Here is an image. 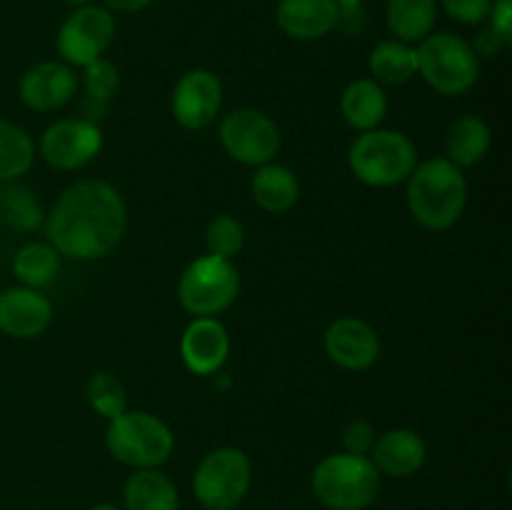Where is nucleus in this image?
Segmentation results:
<instances>
[{
	"mask_svg": "<svg viewBox=\"0 0 512 510\" xmlns=\"http://www.w3.org/2000/svg\"><path fill=\"white\" fill-rule=\"evenodd\" d=\"M473 45V50H475V55H483V58H495V55H500L503 53L505 48H508V40H503L500 38L498 33H495V30H483V33H478V38H475V43H470Z\"/></svg>",
	"mask_w": 512,
	"mask_h": 510,
	"instance_id": "72a5a7b5",
	"label": "nucleus"
},
{
	"mask_svg": "<svg viewBox=\"0 0 512 510\" xmlns=\"http://www.w3.org/2000/svg\"><path fill=\"white\" fill-rule=\"evenodd\" d=\"M408 210L423 228L448 230L465 213L468 205V178L463 168L450 163L445 155L415 165L405 180Z\"/></svg>",
	"mask_w": 512,
	"mask_h": 510,
	"instance_id": "f03ea898",
	"label": "nucleus"
},
{
	"mask_svg": "<svg viewBox=\"0 0 512 510\" xmlns=\"http://www.w3.org/2000/svg\"><path fill=\"white\" fill-rule=\"evenodd\" d=\"M105 8L110 13H138V10H145L148 5H153V0H103Z\"/></svg>",
	"mask_w": 512,
	"mask_h": 510,
	"instance_id": "f704fd0d",
	"label": "nucleus"
},
{
	"mask_svg": "<svg viewBox=\"0 0 512 510\" xmlns=\"http://www.w3.org/2000/svg\"><path fill=\"white\" fill-rule=\"evenodd\" d=\"M53 323V303L48 295L28 285L0 290V330L10 338L33 340Z\"/></svg>",
	"mask_w": 512,
	"mask_h": 510,
	"instance_id": "2eb2a0df",
	"label": "nucleus"
},
{
	"mask_svg": "<svg viewBox=\"0 0 512 510\" xmlns=\"http://www.w3.org/2000/svg\"><path fill=\"white\" fill-rule=\"evenodd\" d=\"M115 40V18L105 5L75 8L58 30L55 48L70 68H85L103 58Z\"/></svg>",
	"mask_w": 512,
	"mask_h": 510,
	"instance_id": "9d476101",
	"label": "nucleus"
},
{
	"mask_svg": "<svg viewBox=\"0 0 512 510\" xmlns=\"http://www.w3.org/2000/svg\"><path fill=\"white\" fill-rule=\"evenodd\" d=\"M488 20L490 30H495L500 38L512 43V0H493Z\"/></svg>",
	"mask_w": 512,
	"mask_h": 510,
	"instance_id": "473e14b6",
	"label": "nucleus"
},
{
	"mask_svg": "<svg viewBox=\"0 0 512 510\" xmlns=\"http://www.w3.org/2000/svg\"><path fill=\"white\" fill-rule=\"evenodd\" d=\"M120 73L110 60L98 58L83 68V88L93 103L105 105L115 93H118Z\"/></svg>",
	"mask_w": 512,
	"mask_h": 510,
	"instance_id": "c756f323",
	"label": "nucleus"
},
{
	"mask_svg": "<svg viewBox=\"0 0 512 510\" xmlns=\"http://www.w3.org/2000/svg\"><path fill=\"white\" fill-rule=\"evenodd\" d=\"M418 75L440 95H463L478 83L480 58L473 45L455 33H430L415 45Z\"/></svg>",
	"mask_w": 512,
	"mask_h": 510,
	"instance_id": "423d86ee",
	"label": "nucleus"
},
{
	"mask_svg": "<svg viewBox=\"0 0 512 510\" xmlns=\"http://www.w3.org/2000/svg\"><path fill=\"white\" fill-rule=\"evenodd\" d=\"M378 468L368 455L333 453L313 470V495L330 510H365L380 493Z\"/></svg>",
	"mask_w": 512,
	"mask_h": 510,
	"instance_id": "20e7f679",
	"label": "nucleus"
},
{
	"mask_svg": "<svg viewBox=\"0 0 512 510\" xmlns=\"http://www.w3.org/2000/svg\"><path fill=\"white\" fill-rule=\"evenodd\" d=\"M60 273V253L50 243H25L13 255V275L20 285L28 288H45Z\"/></svg>",
	"mask_w": 512,
	"mask_h": 510,
	"instance_id": "a878e982",
	"label": "nucleus"
},
{
	"mask_svg": "<svg viewBox=\"0 0 512 510\" xmlns=\"http://www.w3.org/2000/svg\"><path fill=\"white\" fill-rule=\"evenodd\" d=\"M90 510H123V508H118V505H110V503H100V505H95V508H90Z\"/></svg>",
	"mask_w": 512,
	"mask_h": 510,
	"instance_id": "4c0bfd02",
	"label": "nucleus"
},
{
	"mask_svg": "<svg viewBox=\"0 0 512 510\" xmlns=\"http://www.w3.org/2000/svg\"><path fill=\"white\" fill-rule=\"evenodd\" d=\"M335 3L340 5V13H343V20H345L350 13H358V8L363 0H335Z\"/></svg>",
	"mask_w": 512,
	"mask_h": 510,
	"instance_id": "c9c22d12",
	"label": "nucleus"
},
{
	"mask_svg": "<svg viewBox=\"0 0 512 510\" xmlns=\"http://www.w3.org/2000/svg\"><path fill=\"white\" fill-rule=\"evenodd\" d=\"M445 13L463 25H480L488 20L493 0H440Z\"/></svg>",
	"mask_w": 512,
	"mask_h": 510,
	"instance_id": "7c9ffc66",
	"label": "nucleus"
},
{
	"mask_svg": "<svg viewBox=\"0 0 512 510\" xmlns=\"http://www.w3.org/2000/svg\"><path fill=\"white\" fill-rule=\"evenodd\" d=\"M275 20L288 38L320 40L343 23V13L335 0H280Z\"/></svg>",
	"mask_w": 512,
	"mask_h": 510,
	"instance_id": "f3484780",
	"label": "nucleus"
},
{
	"mask_svg": "<svg viewBox=\"0 0 512 510\" xmlns=\"http://www.w3.org/2000/svg\"><path fill=\"white\" fill-rule=\"evenodd\" d=\"M78 93V75L63 60H43L23 73L18 95L25 108L38 113H53L65 108Z\"/></svg>",
	"mask_w": 512,
	"mask_h": 510,
	"instance_id": "4468645a",
	"label": "nucleus"
},
{
	"mask_svg": "<svg viewBox=\"0 0 512 510\" xmlns=\"http://www.w3.org/2000/svg\"><path fill=\"white\" fill-rule=\"evenodd\" d=\"M370 78L380 85H405L418 75V53L415 45L403 40H383L368 58Z\"/></svg>",
	"mask_w": 512,
	"mask_h": 510,
	"instance_id": "b1692460",
	"label": "nucleus"
},
{
	"mask_svg": "<svg viewBox=\"0 0 512 510\" xmlns=\"http://www.w3.org/2000/svg\"><path fill=\"white\" fill-rule=\"evenodd\" d=\"M0 223L18 233H33V230L43 228L45 210L38 195L15 180L0 183Z\"/></svg>",
	"mask_w": 512,
	"mask_h": 510,
	"instance_id": "393cba45",
	"label": "nucleus"
},
{
	"mask_svg": "<svg viewBox=\"0 0 512 510\" xmlns=\"http://www.w3.org/2000/svg\"><path fill=\"white\" fill-rule=\"evenodd\" d=\"M245 245V228L238 218L228 213L215 215L205 228V248L215 258L233 260Z\"/></svg>",
	"mask_w": 512,
	"mask_h": 510,
	"instance_id": "c85d7f7f",
	"label": "nucleus"
},
{
	"mask_svg": "<svg viewBox=\"0 0 512 510\" xmlns=\"http://www.w3.org/2000/svg\"><path fill=\"white\" fill-rule=\"evenodd\" d=\"M123 510H180L173 480L158 468L135 470L123 488Z\"/></svg>",
	"mask_w": 512,
	"mask_h": 510,
	"instance_id": "4be33fe9",
	"label": "nucleus"
},
{
	"mask_svg": "<svg viewBox=\"0 0 512 510\" xmlns=\"http://www.w3.org/2000/svg\"><path fill=\"white\" fill-rule=\"evenodd\" d=\"M348 165L360 183L370 188H393L410 178L418 165V148L400 130L373 128L353 140Z\"/></svg>",
	"mask_w": 512,
	"mask_h": 510,
	"instance_id": "7ed1b4c3",
	"label": "nucleus"
},
{
	"mask_svg": "<svg viewBox=\"0 0 512 510\" xmlns=\"http://www.w3.org/2000/svg\"><path fill=\"white\" fill-rule=\"evenodd\" d=\"M218 138L235 163L253 168L273 163L283 145L275 120L258 108H235L225 113L218 125Z\"/></svg>",
	"mask_w": 512,
	"mask_h": 510,
	"instance_id": "1a4fd4ad",
	"label": "nucleus"
},
{
	"mask_svg": "<svg viewBox=\"0 0 512 510\" xmlns=\"http://www.w3.org/2000/svg\"><path fill=\"white\" fill-rule=\"evenodd\" d=\"M38 150L50 168L78 170L98 158L103 150V133L90 118L55 120L40 135Z\"/></svg>",
	"mask_w": 512,
	"mask_h": 510,
	"instance_id": "9b49d317",
	"label": "nucleus"
},
{
	"mask_svg": "<svg viewBox=\"0 0 512 510\" xmlns=\"http://www.w3.org/2000/svg\"><path fill=\"white\" fill-rule=\"evenodd\" d=\"M65 5H70V8H85V5H93L95 0H63Z\"/></svg>",
	"mask_w": 512,
	"mask_h": 510,
	"instance_id": "e433bc0d",
	"label": "nucleus"
},
{
	"mask_svg": "<svg viewBox=\"0 0 512 510\" xmlns=\"http://www.w3.org/2000/svg\"><path fill=\"white\" fill-rule=\"evenodd\" d=\"M250 193L258 208H263L270 215H283L298 205L300 183L295 170H290L283 163H265L258 165L250 180Z\"/></svg>",
	"mask_w": 512,
	"mask_h": 510,
	"instance_id": "6ab92c4d",
	"label": "nucleus"
},
{
	"mask_svg": "<svg viewBox=\"0 0 512 510\" xmlns=\"http://www.w3.org/2000/svg\"><path fill=\"white\" fill-rule=\"evenodd\" d=\"M85 395H88V403L93 405V410L98 415H103L105 420L118 418L120 413L128 410V393H125V385L120 383L118 375L113 373H95L93 378L85 385Z\"/></svg>",
	"mask_w": 512,
	"mask_h": 510,
	"instance_id": "cd10ccee",
	"label": "nucleus"
},
{
	"mask_svg": "<svg viewBox=\"0 0 512 510\" xmlns=\"http://www.w3.org/2000/svg\"><path fill=\"white\" fill-rule=\"evenodd\" d=\"M105 445L118 463L135 470L160 468L175 450V435L165 420L148 410H125L108 420Z\"/></svg>",
	"mask_w": 512,
	"mask_h": 510,
	"instance_id": "39448f33",
	"label": "nucleus"
},
{
	"mask_svg": "<svg viewBox=\"0 0 512 510\" xmlns=\"http://www.w3.org/2000/svg\"><path fill=\"white\" fill-rule=\"evenodd\" d=\"M35 160V143L20 125L0 120V183L23 178Z\"/></svg>",
	"mask_w": 512,
	"mask_h": 510,
	"instance_id": "bb28decb",
	"label": "nucleus"
},
{
	"mask_svg": "<svg viewBox=\"0 0 512 510\" xmlns=\"http://www.w3.org/2000/svg\"><path fill=\"white\" fill-rule=\"evenodd\" d=\"M240 293V273L233 260L203 255L183 270L178 280V300L193 318H215L235 303Z\"/></svg>",
	"mask_w": 512,
	"mask_h": 510,
	"instance_id": "0eeeda50",
	"label": "nucleus"
},
{
	"mask_svg": "<svg viewBox=\"0 0 512 510\" xmlns=\"http://www.w3.org/2000/svg\"><path fill=\"white\" fill-rule=\"evenodd\" d=\"M230 355V335L218 318H193L180 335V358L193 375H215Z\"/></svg>",
	"mask_w": 512,
	"mask_h": 510,
	"instance_id": "dca6fc26",
	"label": "nucleus"
},
{
	"mask_svg": "<svg viewBox=\"0 0 512 510\" xmlns=\"http://www.w3.org/2000/svg\"><path fill=\"white\" fill-rule=\"evenodd\" d=\"M380 475L390 478H410L418 473L428 458V445L423 435L410 428H393L375 438L368 455Z\"/></svg>",
	"mask_w": 512,
	"mask_h": 510,
	"instance_id": "a211bd4d",
	"label": "nucleus"
},
{
	"mask_svg": "<svg viewBox=\"0 0 512 510\" xmlns=\"http://www.w3.org/2000/svg\"><path fill=\"white\" fill-rule=\"evenodd\" d=\"M325 355L343 370H368L380 358V338L373 325L355 315L333 320L325 330Z\"/></svg>",
	"mask_w": 512,
	"mask_h": 510,
	"instance_id": "ddd939ff",
	"label": "nucleus"
},
{
	"mask_svg": "<svg viewBox=\"0 0 512 510\" xmlns=\"http://www.w3.org/2000/svg\"><path fill=\"white\" fill-rule=\"evenodd\" d=\"M48 243L68 260H100L113 253L128 228V208L105 180H78L45 213Z\"/></svg>",
	"mask_w": 512,
	"mask_h": 510,
	"instance_id": "f257e3e1",
	"label": "nucleus"
},
{
	"mask_svg": "<svg viewBox=\"0 0 512 510\" xmlns=\"http://www.w3.org/2000/svg\"><path fill=\"white\" fill-rule=\"evenodd\" d=\"M173 118L185 130H205L223 108V83L213 70L193 68L183 73L170 95Z\"/></svg>",
	"mask_w": 512,
	"mask_h": 510,
	"instance_id": "f8f14e48",
	"label": "nucleus"
},
{
	"mask_svg": "<svg viewBox=\"0 0 512 510\" xmlns=\"http://www.w3.org/2000/svg\"><path fill=\"white\" fill-rule=\"evenodd\" d=\"M385 20L395 40L418 45L433 33L438 20V0H388Z\"/></svg>",
	"mask_w": 512,
	"mask_h": 510,
	"instance_id": "5701e85b",
	"label": "nucleus"
},
{
	"mask_svg": "<svg viewBox=\"0 0 512 510\" xmlns=\"http://www.w3.org/2000/svg\"><path fill=\"white\" fill-rule=\"evenodd\" d=\"M493 145L490 125L480 115H460L445 133V158L458 168L478 165Z\"/></svg>",
	"mask_w": 512,
	"mask_h": 510,
	"instance_id": "412c9836",
	"label": "nucleus"
},
{
	"mask_svg": "<svg viewBox=\"0 0 512 510\" xmlns=\"http://www.w3.org/2000/svg\"><path fill=\"white\" fill-rule=\"evenodd\" d=\"M253 463L240 448H215L198 463L193 475L195 500L205 510H233L248 495Z\"/></svg>",
	"mask_w": 512,
	"mask_h": 510,
	"instance_id": "6e6552de",
	"label": "nucleus"
},
{
	"mask_svg": "<svg viewBox=\"0 0 512 510\" xmlns=\"http://www.w3.org/2000/svg\"><path fill=\"white\" fill-rule=\"evenodd\" d=\"M375 438H378V433H375V428L368 423V420H353V423L345 425L343 438L340 440H343L345 453L370 455V450H373L375 445Z\"/></svg>",
	"mask_w": 512,
	"mask_h": 510,
	"instance_id": "2f4dec72",
	"label": "nucleus"
},
{
	"mask_svg": "<svg viewBox=\"0 0 512 510\" xmlns=\"http://www.w3.org/2000/svg\"><path fill=\"white\" fill-rule=\"evenodd\" d=\"M388 108V93L373 78L353 80V83L345 85L343 95H340V113H343V120L350 128L358 130V133L380 128V123L388 115Z\"/></svg>",
	"mask_w": 512,
	"mask_h": 510,
	"instance_id": "aec40b11",
	"label": "nucleus"
}]
</instances>
